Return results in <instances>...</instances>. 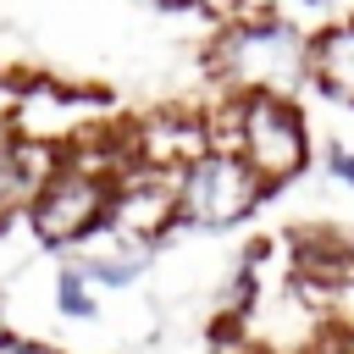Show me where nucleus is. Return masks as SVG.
Returning a JSON list of instances; mask_svg holds the SVG:
<instances>
[{"label": "nucleus", "mask_w": 354, "mask_h": 354, "mask_svg": "<svg viewBox=\"0 0 354 354\" xmlns=\"http://www.w3.org/2000/svg\"><path fill=\"white\" fill-rule=\"evenodd\" d=\"M210 144L232 149L271 194L310 171V116L293 94H221V111H205Z\"/></svg>", "instance_id": "1"}, {"label": "nucleus", "mask_w": 354, "mask_h": 354, "mask_svg": "<svg viewBox=\"0 0 354 354\" xmlns=\"http://www.w3.org/2000/svg\"><path fill=\"white\" fill-rule=\"evenodd\" d=\"M210 72L221 94H293V83H304V33L277 11L221 22L210 44Z\"/></svg>", "instance_id": "2"}, {"label": "nucleus", "mask_w": 354, "mask_h": 354, "mask_svg": "<svg viewBox=\"0 0 354 354\" xmlns=\"http://www.w3.org/2000/svg\"><path fill=\"white\" fill-rule=\"evenodd\" d=\"M271 199V188L221 144L199 149L188 166L171 171V205H177V227L188 232H232L243 227L260 205Z\"/></svg>", "instance_id": "3"}, {"label": "nucleus", "mask_w": 354, "mask_h": 354, "mask_svg": "<svg viewBox=\"0 0 354 354\" xmlns=\"http://www.w3.org/2000/svg\"><path fill=\"white\" fill-rule=\"evenodd\" d=\"M111 183L105 171H88L77 160H55V171L44 177V188L33 194L28 205V232L44 243V249H83L94 232H105V205H111Z\"/></svg>", "instance_id": "4"}, {"label": "nucleus", "mask_w": 354, "mask_h": 354, "mask_svg": "<svg viewBox=\"0 0 354 354\" xmlns=\"http://www.w3.org/2000/svg\"><path fill=\"white\" fill-rule=\"evenodd\" d=\"M105 232L133 243V249H149L177 232V205H171V171H155V166H127L116 183H111V205H105Z\"/></svg>", "instance_id": "5"}, {"label": "nucleus", "mask_w": 354, "mask_h": 354, "mask_svg": "<svg viewBox=\"0 0 354 354\" xmlns=\"http://www.w3.org/2000/svg\"><path fill=\"white\" fill-rule=\"evenodd\" d=\"M88 127H100V100L94 94L66 88V83H17V94H11V133L66 149Z\"/></svg>", "instance_id": "6"}, {"label": "nucleus", "mask_w": 354, "mask_h": 354, "mask_svg": "<svg viewBox=\"0 0 354 354\" xmlns=\"http://www.w3.org/2000/svg\"><path fill=\"white\" fill-rule=\"evenodd\" d=\"M127 144H133V160H138V166L177 171V166H188L199 149H210V127H205V111L166 105V111L133 122V127H127Z\"/></svg>", "instance_id": "7"}, {"label": "nucleus", "mask_w": 354, "mask_h": 354, "mask_svg": "<svg viewBox=\"0 0 354 354\" xmlns=\"http://www.w3.org/2000/svg\"><path fill=\"white\" fill-rule=\"evenodd\" d=\"M55 160H61L55 144L22 138V133H11V122H0V227H11V221L28 216L33 194L55 171Z\"/></svg>", "instance_id": "8"}, {"label": "nucleus", "mask_w": 354, "mask_h": 354, "mask_svg": "<svg viewBox=\"0 0 354 354\" xmlns=\"http://www.w3.org/2000/svg\"><path fill=\"white\" fill-rule=\"evenodd\" d=\"M304 83L337 105H354V17L304 33Z\"/></svg>", "instance_id": "9"}, {"label": "nucleus", "mask_w": 354, "mask_h": 354, "mask_svg": "<svg viewBox=\"0 0 354 354\" xmlns=\"http://www.w3.org/2000/svg\"><path fill=\"white\" fill-rule=\"evenodd\" d=\"M55 315H61V321H94V315H100V288L83 277L77 260H66V266L55 271Z\"/></svg>", "instance_id": "10"}, {"label": "nucleus", "mask_w": 354, "mask_h": 354, "mask_svg": "<svg viewBox=\"0 0 354 354\" xmlns=\"http://www.w3.org/2000/svg\"><path fill=\"white\" fill-rule=\"evenodd\" d=\"M321 166H326V177H332V183L354 188V149H348V144H337V138H332V144L321 149Z\"/></svg>", "instance_id": "11"}, {"label": "nucleus", "mask_w": 354, "mask_h": 354, "mask_svg": "<svg viewBox=\"0 0 354 354\" xmlns=\"http://www.w3.org/2000/svg\"><path fill=\"white\" fill-rule=\"evenodd\" d=\"M0 354H66L44 337H17V332H0Z\"/></svg>", "instance_id": "12"}, {"label": "nucleus", "mask_w": 354, "mask_h": 354, "mask_svg": "<svg viewBox=\"0 0 354 354\" xmlns=\"http://www.w3.org/2000/svg\"><path fill=\"white\" fill-rule=\"evenodd\" d=\"M210 354H260V348H249V343H216Z\"/></svg>", "instance_id": "13"}]
</instances>
